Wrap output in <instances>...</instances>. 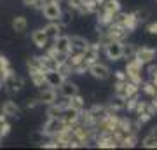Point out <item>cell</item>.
Wrapping results in <instances>:
<instances>
[{"instance_id":"obj_1","label":"cell","mask_w":157,"mask_h":150,"mask_svg":"<svg viewBox=\"0 0 157 150\" xmlns=\"http://www.w3.org/2000/svg\"><path fill=\"white\" fill-rule=\"evenodd\" d=\"M143 67H145V65H143L136 56L129 58L128 63H126V68H124L128 80L136 82V84H141V72H143Z\"/></svg>"},{"instance_id":"obj_2","label":"cell","mask_w":157,"mask_h":150,"mask_svg":"<svg viewBox=\"0 0 157 150\" xmlns=\"http://www.w3.org/2000/svg\"><path fill=\"white\" fill-rule=\"evenodd\" d=\"M67 128H68V126L61 121V117H51V119H47V122L44 124L42 133H44L45 136H49V138H54L58 133L65 131Z\"/></svg>"},{"instance_id":"obj_3","label":"cell","mask_w":157,"mask_h":150,"mask_svg":"<svg viewBox=\"0 0 157 150\" xmlns=\"http://www.w3.org/2000/svg\"><path fill=\"white\" fill-rule=\"evenodd\" d=\"M103 51H105V56L110 61L122 60V42L121 40H110L108 44L103 45Z\"/></svg>"},{"instance_id":"obj_4","label":"cell","mask_w":157,"mask_h":150,"mask_svg":"<svg viewBox=\"0 0 157 150\" xmlns=\"http://www.w3.org/2000/svg\"><path fill=\"white\" fill-rule=\"evenodd\" d=\"M87 73H89L93 79H96V80H107V79L110 77V68H108L105 63L94 61L87 67Z\"/></svg>"},{"instance_id":"obj_5","label":"cell","mask_w":157,"mask_h":150,"mask_svg":"<svg viewBox=\"0 0 157 150\" xmlns=\"http://www.w3.org/2000/svg\"><path fill=\"white\" fill-rule=\"evenodd\" d=\"M42 16L47 19V21H59V17L63 14V9H61V4H56V2H49L47 0V4L44 6L42 9Z\"/></svg>"},{"instance_id":"obj_6","label":"cell","mask_w":157,"mask_h":150,"mask_svg":"<svg viewBox=\"0 0 157 150\" xmlns=\"http://www.w3.org/2000/svg\"><path fill=\"white\" fill-rule=\"evenodd\" d=\"M100 49H101V45L98 44V42H94V44L89 42V45H87L86 51L82 52V61H84V65L89 67L91 63L98 61V58H100Z\"/></svg>"},{"instance_id":"obj_7","label":"cell","mask_w":157,"mask_h":150,"mask_svg":"<svg viewBox=\"0 0 157 150\" xmlns=\"http://www.w3.org/2000/svg\"><path fill=\"white\" fill-rule=\"evenodd\" d=\"M135 56L143 63V65H148V63H152L154 60H155L157 51L154 49V47H148V45H141V47H136Z\"/></svg>"},{"instance_id":"obj_8","label":"cell","mask_w":157,"mask_h":150,"mask_svg":"<svg viewBox=\"0 0 157 150\" xmlns=\"http://www.w3.org/2000/svg\"><path fill=\"white\" fill-rule=\"evenodd\" d=\"M52 40H54V44H52V45L56 47L58 54L67 56V54H70V52H72V44H70V37H68V35L59 33L56 39H52Z\"/></svg>"},{"instance_id":"obj_9","label":"cell","mask_w":157,"mask_h":150,"mask_svg":"<svg viewBox=\"0 0 157 150\" xmlns=\"http://www.w3.org/2000/svg\"><path fill=\"white\" fill-rule=\"evenodd\" d=\"M103 33L107 35L110 40H121L122 42L126 37H128V30L126 28H122V26H119V25H108L105 30H103Z\"/></svg>"},{"instance_id":"obj_10","label":"cell","mask_w":157,"mask_h":150,"mask_svg":"<svg viewBox=\"0 0 157 150\" xmlns=\"http://www.w3.org/2000/svg\"><path fill=\"white\" fill-rule=\"evenodd\" d=\"M4 86L7 87V93L14 94V93H19V91L25 87V79H23L21 75H16V73H12L11 77H7V79H6Z\"/></svg>"},{"instance_id":"obj_11","label":"cell","mask_w":157,"mask_h":150,"mask_svg":"<svg viewBox=\"0 0 157 150\" xmlns=\"http://www.w3.org/2000/svg\"><path fill=\"white\" fill-rule=\"evenodd\" d=\"M44 79H45V86L54 87V89H58L61 86V82L65 80V77L58 72L56 68H52V70H44Z\"/></svg>"},{"instance_id":"obj_12","label":"cell","mask_w":157,"mask_h":150,"mask_svg":"<svg viewBox=\"0 0 157 150\" xmlns=\"http://www.w3.org/2000/svg\"><path fill=\"white\" fill-rule=\"evenodd\" d=\"M78 113H80V110H77V108H72V106H65L63 108V112H61V121L65 124H67L68 128H72L73 124H77V121H78Z\"/></svg>"},{"instance_id":"obj_13","label":"cell","mask_w":157,"mask_h":150,"mask_svg":"<svg viewBox=\"0 0 157 150\" xmlns=\"http://www.w3.org/2000/svg\"><path fill=\"white\" fill-rule=\"evenodd\" d=\"M58 100V89L54 87H44L40 89L39 93V101L40 103H44V105H51V103H54V101Z\"/></svg>"},{"instance_id":"obj_14","label":"cell","mask_w":157,"mask_h":150,"mask_svg":"<svg viewBox=\"0 0 157 150\" xmlns=\"http://www.w3.org/2000/svg\"><path fill=\"white\" fill-rule=\"evenodd\" d=\"M0 112H2L6 117H19V115H21V106L17 105L16 101L7 100V101H4V103H2Z\"/></svg>"},{"instance_id":"obj_15","label":"cell","mask_w":157,"mask_h":150,"mask_svg":"<svg viewBox=\"0 0 157 150\" xmlns=\"http://www.w3.org/2000/svg\"><path fill=\"white\" fill-rule=\"evenodd\" d=\"M58 93H59L63 98H70V96H73V94L78 93V86L75 82H72V80L65 79V80L61 82V86L58 87Z\"/></svg>"},{"instance_id":"obj_16","label":"cell","mask_w":157,"mask_h":150,"mask_svg":"<svg viewBox=\"0 0 157 150\" xmlns=\"http://www.w3.org/2000/svg\"><path fill=\"white\" fill-rule=\"evenodd\" d=\"M87 112H89V117H91V121H93V124L100 122V121L107 115V113H110L107 106H105V105H98V103H96V105H93Z\"/></svg>"},{"instance_id":"obj_17","label":"cell","mask_w":157,"mask_h":150,"mask_svg":"<svg viewBox=\"0 0 157 150\" xmlns=\"http://www.w3.org/2000/svg\"><path fill=\"white\" fill-rule=\"evenodd\" d=\"M32 42H33V45H37L39 49H44L45 45H47V42H49V37L45 35V32L42 28H39V30H33V32H32Z\"/></svg>"},{"instance_id":"obj_18","label":"cell","mask_w":157,"mask_h":150,"mask_svg":"<svg viewBox=\"0 0 157 150\" xmlns=\"http://www.w3.org/2000/svg\"><path fill=\"white\" fill-rule=\"evenodd\" d=\"M70 44H72V51L84 52L86 47L89 45V40L86 39V37H80V35H73V37H70Z\"/></svg>"},{"instance_id":"obj_19","label":"cell","mask_w":157,"mask_h":150,"mask_svg":"<svg viewBox=\"0 0 157 150\" xmlns=\"http://www.w3.org/2000/svg\"><path fill=\"white\" fill-rule=\"evenodd\" d=\"M61 28H63V25L59 21H49L42 30L45 32V35H47L49 39H56L58 35L61 33Z\"/></svg>"},{"instance_id":"obj_20","label":"cell","mask_w":157,"mask_h":150,"mask_svg":"<svg viewBox=\"0 0 157 150\" xmlns=\"http://www.w3.org/2000/svg\"><path fill=\"white\" fill-rule=\"evenodd\" d=\"M138 17L135 16V12H126V16H124V21H122V28L128 30V33L131 32H135L136 28H138Z\"/></svg>"},{"instance_id":"obj_21","label":"cell","mask_w":157,"mask_h":150,"mask_svg":"<svg viewBox=\"0 0 157 150\" xmlns=\"http://www.w3.org/2000/svg\"><path fill=\"white\" fill-rule=\"evenodd\" d=\"M101 11L110 14V16H115V14L121 11V2H119V0H103Z\"/></svg>"},{"instance_id":"obj_22","label":"cell","mask_w":157,"mask_h":150,"mask_svg":"<svg viewBox=\"0 0 157 150\" xmlns=\"http://www.w3.org/2000/svg\"><path fill=\"white\" fill-rule=\"evenodd\" d=\"M67 2H68V9L70 11L77 12V14H89L84 0H67Z\"/></svg>"},{"instance_id":"obj_23","label":"cell","mask_w":157,"mask_h":150,"mask_svg":"<svg viewBox=\"0 0 157 150\" xmlns=\"http://www.w3.org/2000/svg\"><path fill=\"white\" fill-rule=\"evenodd\" d=\"M136 113V115H140V113H148V115H154L155 113V110H154V106H152L150 101H141L138 100V103H136L135 110H133Z\"/></svg>"},{"instance_id":"obj_24","label":"cell","mask_w":157,"mask_h":150,"mask_svg":"<svg viewBox=\"0 0 157 150\" xmlns=\"http://www.w3.org/2000/svg\"><path fill=\"white\" fill-rule=\"evenodd\" d=\"M65 106H67V101H65V103H58V101H54V103L47 105V112H45V113H47V119H51V117H59Z\"/></svg>"},{"instance_id":"obj_25","label":"cell","mask_w":157,"mask_h":150,"mask_svg":"<svg viewBox=\"0 0 157 150\" xmlns=\"http://www.w3.org/2000/svg\"><path fill=\"white\" fill-rule=\"evenodd\" d=\"M26 28H28V19L25 16H16L12 19V30H14L16 33H23Z\"/></svg>"},{"instance_id":"obj_26","label":"cell","mask_w":157,"mask_h":150,"mask_svg":"<svg viewBox=\"0 0 157 150\" xmlns=\"http://www.w3.org/2000/svg\"><path fill=\"white\" fill-rule=\"evenodd\" d=\"M30 80L35 87H42L45 84L44 79V70H30Z\"/></svg>"},{"instance_id":"obj_27","label":"cell","mask_w":157,"mask_h":150,"mask_svg":"<svg viewBox=\"0 0 157 150\" xmlns=\"http://www.w3.org/2000/svg\"><path fill=\"white\" fill-rule=\"evenodd\" d=\"M67 105L72 106V108H77V110H82V108H86V101H84V98L77 93V94L67 98Z\"/></svg>"},{"instance_id":"obj_28","label":"cell","mask_w":157,"mask_h":150,"mask_svg":"<svg viewBox=\"0 0 157 150\" xmlns=\"http://www.w3.org/2000/svg\"><path fill=\"white\" fill-rule=\"evenodd\" d=\"M113 96H115V98H121V100H126V98H128L126 80H117V82L113 84Z\"/></svg>"},{"instance_id":"obj_29","label":"cell","mask_w":157,"mask_h":150,"mask_svg":"<svg viewBox=\"0 0 157 150\" xmlns=\"http://www.w3.org/2000/svg\"><path fill=\"white\" fill-rule=\"evenodd\" d=\"M108 112L110 113H119L121 110H126V103H124V100H121V98H115L113 101H110L107 105Z\"/></svg>"},{"instance_id":"obj_30","label":"cell","mask_w":157,"mask_h":150,"mask_svg":"<svg viewBox=\"0 0 157 150\" xmlns=\"http://www.w3.org/2000/svg\"><path fill=\"white\" fill-rule=\"evenodd\" d=\"M136 143H138V136H136V133H129L128 136L119 143V147H122V148H133V147H136Z\"/></svg>"},{"instance_id":"obj_31","label":"cell","mask_w":157,"mask_h":150,"mask_svg":"<svg viewBox=\"0 0 157 150\" xmlns=\"http://www.w3.org/2000/svg\"><path fill=\"white\" fill-rule=\"evenodd\" d=\"M140 89L145 93L147 96H150V98H154V96L157 94V89H155V84L152 82V80H148V82H141L140 84Z\"/></svg>"},{"instance_id":"obj_32","label":"cell","mask_w":157,"mask_h":150,"mask_svg":"<svg viewBox=\"0 0 157 150\" xmlns=\"http://www.w3.org/2000/svg\"><path fill=\"white\" fill-rule=\"evenodd\" d=\"M26 68L30 70H44L42 68V61H40V56H30L28 61H26Z\"/></svg>"},{"instance_id":"obj_33","label":"cell","mask_w":157,"mask_h":150,"mask_svg":"<svg viewBox=\"0 0 157 150\" xmlns=\"http://www.w3.org/2000/svg\"><path fill=\"white\" fill-rule=\"evenodd\" d=\"M136 52V45L135 44H124L122 42V58L129 60V58H133Z\"/></svg>"},{"instance_id":"obj_34","label":"cell","mask_w":157,"mask_h":150,"mask_svg":"<svg viewBox=\"0 0 157 150\" xmlns=\"http://www.w3.org/2000/svg\"><path fill=\"white\" fill-rule=\"evenodd\" d=\"M141 147L143 148H157V140L152 134H147L145 138L141 140Z\"/></svg>"},{"instance_id":"obj_35","label":"cell","mask_w":157,"mask_h":150,"mask_svg":"<svg viewBox=\"0 0 157 150\" xmlns=\"http://www.w3.org/2000/svg\"><path fill=\"white\" fill-rule=\"evenodd\" d=\"M39 105H42V103L39 101V98H33V100L26 101V108H28V110H33V108H37Z\"/></svg>"},{"instance_id":"obj_36","label":"cell","mask_w":157,"mask_h":150,"mask_svg":"<svg viewBox=\"0 0 157 150\" xmlns=\"http://www.w3.org/2000/svg\"><path fill=\"white\" fill-rule=\"evenodd\" d=\"M45 4H47V0H35L33 4H32V7H33L35 11H42Z\"/></svg>"},{"instance_id":"obj_37","label":"cell","mask_w":157,"mask_h":150,"mask_svg":"<svg viewBox=\"0 0 157 150\" xmlns=\"http://www.w3.org/2000/svg\"><path fill=\"white\" fill-rule=\"evenodd\" d=\"M113 77H115V80H128L126 72H124V70H117V72L113 73Z\"/></svg>"},{"instance_id":"obj_38","label":"cell","mask_w":157,"mask_h":150,"mask_svg":"<svg viewBox=\"0 0 157 150\" xmlns=\"http://www.w3.org/2000/svg\"><path fill=\"white\" fill-rule=\"evenodd\" d=\"M147 32L150 35H157V21L155 23H150L148 26H147Z\"/></svg>"},{"instance_id":"obj_39","label":"cell","mask_w":157,"mask_h":150,"mask_svg":"<svg viewBox=\"0 0 157 150\" xmlns=\"http://www.w3.org/2000/svg\"><path fill=\"white\" fill-rule=\"evenodd\" d=\"M42 147H44V148H59V147H58V143L54 141V140H51V141H45V143H42Z\"/></svg>"},{"instance_id":"obj_40","label":"cell","mask_w":157,"mask_h":150,"mask_svg":"<svg viewBox=\"0 0 157 150\" xmlns=\"http://www.w3.org/2000/svg\"><path fill=\"white\" fill-rule=\"evenodd\" d=\"M150 103H152V106H154V110L157 112V94L154 96V98H152V101H150Z\"/></svg>"},{"instance_id":"obj_41","label":"cell","mask_w":157,"mask_h":150,"mask_svg":"<svg viewBox=\"0 0 157 150\" xmlns=\"http://www.w3.org/2000/svg\"><path fill=\"white\" fill-rule=\"evenodd\" d=\"M150 134L152 136H154V138L157 140V126H154V128H152V131H150Z\"/></svg>"},{"instance_id":"obj_42","label":"cell","mask_w":157,"mask_h":150,"mask_svg":"<svg viewBox=\"0 0 157 150\" xmlns=\"http://www.w3.org/2000/svg\"><path fill=\"white\" fill-rule=\"evenodd\" d=\"M33 2H35V0H23V4H25V6H32Z\"/></svg>"},{"instance_id":"obj_43","label":"cell","mask_w":157,"mask_h":150,"mask_svg":"<svg viewBox=\"0 0 157 150\" xmlns=\"http://www.w3.org/2000/svg\"><path fill=\"white\" fill-rule=\"evenodd\" d=\"M49 2H56V4H63L65 0H49Z\"/></svg>"},{"instance_id":"obj_44","label":"cell","mask_w":157,"mask_h":150,"mask_svg":"<svg viewBox=\"0 0 157 150\" xmlns=\"http://www.w3.org/2000/svg\"><path fill=\"white\" fill-rule=\"evenodd\" d=\"M84 2H89V0H84Z\"/></svg>"}]
</instances>
